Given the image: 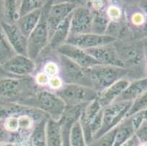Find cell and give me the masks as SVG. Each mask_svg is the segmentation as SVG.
Segmentation results:
<instances>
[{
	"instance_id": "52a82bcc",
	"label": "cell",
	"mask_w": 147,
	"mask_h": 146,
	"mask_svg": "<svg viewBox=\"0 0 147 146\" xmlns=\"http://www.w3.org/2000/svg\"><path fill=\"white\" fill-rule=\"evenodd\" d=\"M55 92L66 104L67 107L85 105L94 101L97 97V92L93 88L78 84H64Z\"/></svg>"
},
{
	"instance_id": "6da1fadb",
	"label": "cell",
	"mask_w": 147,
	"mask_h": 146,
	"mask_svg": "<svg viewBox=\"0 0 147 146\" xmlns=\"http://www.w3.org/2000/svg\"><path fill=\"white\" fill-rule=\"evenodd\" d=\"M113 45L123 67L129 72L128 80L142 78L139 72L146 71L142 39L117 40Z\"/></svg>"
},
{
	"instance_id": "cb8c5ba5",
	"label": "cell",
	"mask_w": 147,
	"mask_h": 146,
	"mask_svg": "<svg viewBox=\"0 0 147 146\" xmlns=\"http://www.w3.org/2000/svg\"><path fill=\"white\" fill-rule=\"evenodd\" d=\"M93 13V12H92ZM93 21L92 26V33L97 34H105V32L110 21L105 14V11L93 13Z\"/></svg>"
},
{
	"instance_id": "5b68a950",
	"label": "cell",
	"mask_w": 147,
	"mask_h": 146,
	"mask_svg": "<svg viewBox=\"0 0 147 146\" xmlns=\"http://www.w3.org/2000/svg\"><path fill=\"white\" fill-rule=\"evenodd\" d=\"M102 110L96 99L86 104L83 108L79 122L81 124L86 143L91 144L93 137L100 129L102 124Z\"/></svg>"
},
{
	"instance_id": "d590c367",
	"label": "cell",
	"mask_w": 147,
	"mask_h": 146,
	"mask_svg": "<svg viewBox=\"0 0 147 146\" xmlns=\"http://www.w3.org/2000/svg\"><path fill=\"white\" fill-rule=\"evenodd\" d=\"M3 121H0V145L12 143V134L5 129L3 126Z\"/></svg>"
},
{
	"instance_id": "d6a6232c",
	"label": "cell",
	"mask_w": 147,
	"mask_h": 146,
	"mask_svg": "<svg viewBox=\"0 0 147 146\" xmlns=\"http://www.w3.org/2000/svg\"><path fill=\"white\" fill-rule=\"evenodd\" d=\"M135 136L141 143L147 144V121L144 120L141 126L135 132Z\"/></svg>"
},
{
	"instance_id": "ac0fdd59",
	"label": "cell",
	"mask_w": 147,
	"mask_h": 146,
	"mask_svg": "<svg viewBox=\"0 0 147 146\" xmlns=\"http://www.w3.org/2000/svg\"><path fill=\"white\" fill-rule=\"evenodd\" d=\"M42 9L35 10L24 16H22L17 21L16 25L24 35L28 38L31 33L34 30L40 21Z\"/></svg>"
},
{
	"instance_id": "2e32d148",
	"label": "cell",
	"mask_w": 147,
	"mask_h": 146,
	"mask_svg": "<svg viewBox=\"0 0 147 146\" xmlns=\"http://www.w3.org/2000/svg\"><path fill=\"white\" fill-rule=\"evenodd\" d=\"M129 82L130 80L127 78H123L99 93L97 100L101 107L103 108L112 104L125 90V88L129 84Z\"/></svg>"
},
{
	"instance_id": "ffe728a7",
	"label": "cell",
	"mask_w": 147,
	"mask_h": 146,
	"mask_svg": "<svg viewBox=\"0 0 147 146\" xmlns=\"http://www.w3.org/2000/svg\"><path fill=\"white\" fill-rule=\"evenodd\" d=\"M21 1H2V22L16 24L20 18L19 7Z\"/></svg>"
},
{
	"instance_id": "7bdbcfd3",
	"label": "cell",
	"mask_w": 147,
	"mask_h": 146,
	"mask_svg": "<svg viewBox=\"0 0 147 146\" xmlns=\"http://www.w3.org/2000/svg\"><path fill=\"white\" fill-rule=\"evenodd\" d=\"M2 1H0V21H2Z\"/></svg>"
},
{
	"instance_id": "8d00e7d4",
	"label": "cell",
	"mask_w": 147,
	"mask_h": 146,
	"mask_svg": "<svg viewBox=\"0 0 147 146\" xmlns=\"http://www.w3.org/2000/svg\"><path fill=\"white\" fill-rule=\"evenodd\" d=\"M129 120H130V123L132 124V126H133V129H134L135 132L137 130L139 127L141 126V125L142 124V123L144 122V117H143V115L141 112H138V113H136V114L133 115V116L129 117Z\"/></svg>"
},
{
	"instance_id": "8fae6325",
	"label": "cell",
	"mask_w": 147,
	"mask_h": 146,
	"mask_svg": "<svg viewBox=\"0 0 147 146\" xmlns=\"http://www.w3.org/2000/svg\"><path fill=\"white\" fill-rule=\"evenodd\" d=\"M7 74L16 77H28L36 71V63L28 56L15 55L1 65Z\"/></svg>"
},
{
	"instance_id": "b9f144b4",
	"label": "cell",
	"mask_w": 147,
	"mask_h": 146,
	"mask_svg": "<svg viewBox=\"0 0 147 146\" xmlns=\"http://www.w3.org/2000/svg\"><path fill=\"white\" fill-rule=\"evenodd\" d=\"M141 112L142 113L144 120L147 121V110H144V111H142V112Z\"/></svg>"
},
{
	"instance_id": "7a4b0ae2",
	"label": "cell",
	"mask_w": 147,
	"mask_h": 146,
	"mask_svg": "<svg viewBox=\"0 0 147 146\" xmlns=\"http://www.w3.org/2000/svg\"><path fill=\"white\" fill-rule=\"evenodd\" d=\"M92 88L100 93L105 88L123 78H127L129 72L120 67L98 64L89 69Z\"/></svg>"
},
{
	"instance_id": "4dcf8cb0",
	"label": "cell",
	"mask_w": 147,
	"mask_h": 146,
	"mask_svg": "<svg viewBox=\"0 0 147 146\" xmlns=\"http://www.w3.org/2000/svg\"><path fill=\"white\" fill-rule=\"evenodd\" d=\"M42 72L45 73L49 78L54 76L59 75V67L57 60L56 59V61L49 60L46 61L42 67Z\"/></svg>"
},
{
	"instance_id": "603a6c76",
	"label": "cell",
	"mask_w": 147,
	"mask_h": 146,
	"mask_svg": "<svg viewBox=\"0 0 147 146\" xmlns=\"http://www.w3.org/2000/svg\"><path fill=\"white\" fill-rule=\"evenodd\" d=\"M49 118H43L34 126L29 137L33 146H46V125Z\"/></svg>"
},
{
	"instance_id": "83f0119b",
	"label": "cell",
	"mask_w": 147,
	"mask_h": 146,
	"mask_svg": "<svg viewBox=\"0 0 147 146\" xmlns=\"http://www.w3.org/2000/svg\"><path fill=\"white\" fill-rule=\"evenodd\" d=\"M147 110V92L143 94L133 102L132 105L128 111L126 118H129L133 115Z\"/></svg>"
},
{
	"instance_id": "7dc6e473",
	"label": "cell",
	"mask_w": 147,
	"mask_h": 146,
	"mask_svg": "<svg viewBox=\"0 0 147 146\" xmlns=\"http://www.w3.org/2000/svg\"></svg>"
},
{
	"instance_id": "f6af8a7d",
	"label": "cell",
	"mask_w": 147,
	"mask_h": 146,
	"mask_svg": "<svg viewBox=\"0 0 147 146\" xmlns=\"http://www.w3.org/2000/svg\"><path fill=\"white\" fill-rule=\"evenodd\" d=\"M140 146H147V144H145V143H141V145Z\"/></svg>"
},
{
	"instance_id": "5bb4252c",
	"label": "cell",
	"mask_w": 147,
	"mask_h": 146,
	"mask_svg": "<svg viewBox=\"0 0 147 146\" xmlns=\"http://www.w3.org/2000/svg\"><path fill=\"white\" fill-rule=\"evenodd\" d=\"M7 41L17 55L27 56V38L21 33L16 24L0 21Z\"/></svg>"
},
{
	"instance_id": "d4e9b609",
	"label": "cell",
	"mask_w": 147,
	"mask_h": 146,
	"mask_svg": "<svg viewBox=\"0 0 147 146\" xmlns=\"http://www.w3.org/2000/svg\"><path fill=\"white\" fill-rule=\"evenodd\" d=\"M16 53L9 44L6 35L0 24V65L14 56Z\"/></svg>"
},
{
	"instance_id": "e0dca14e",
	"label": "cell",
	"mask_w": 147,
	"mask_h": 146,
	"mask_svg": "<svg viewBox=\"0 0 147 146\" xmlns=\"http://www.w3.org/2000/svg\"><path fill=\"white\" fill-rule=\"evenodd\" d=\"M147 92V77L130 80L128 86L113 102H133Z\"/></svg>"
},
{
	"instance_id": "f546056e",
	"label": "cell",
	"mask_w": 147,
	"mask_h": 146,
	"mask_svg": "<svg viewBox=\"0 0 147 146\" xmlns=\"http://www.w3.org/2000/svg\"><path fill=\"white\" fill-rule=\"evenodd\" d=\"M116 131L117 127H115L110 132L100 137V138L94 140V143H92L91 146H113Z\"/></svg>"
},
{
	"instance_id": "30bf717a",
	"label": "cell",
	"mask_w": 147,
	"mask_h": 146,
	"mask_svg": "<svg viewBox=\"0 0 147 146\" xmlns=\"http://www.w3.org/2000/svg\"><path fill=\"white\" fill-rule=\"evenodd\" d=\"M94 14L87 5H79L72 13L69 35L92 33Z\"/></svg>"
},
{
	"instance_id": "d6986e66",
	"label": "cell",
	"mask_w": 147,
	"mask_h": 146,
	"mask_svg": "<svg viewBox=\"0 0 147 146\" xmlns=\"http://www.w3.org/2000/svg\"><path fill=\"white\" fill-rule=\"evenodd\" d=\"M71 15L67 16L63 21H61L53 32V35L49 41V48L55 50L59 46L65 43L69 35L70 19Z\"/></svg>"
},
{
	"instance_id": "74e56055",
	"label": "cell",
	"mask_w": 147,
	"mask_h": 146,
	"mask_svg": "<svg viewBox=\"0 0 147 146\" xmlns=\"http://www.w3.org/2000/svg\"><path fill=\"white\" fill-rule=\"evenodd\" d=\"M13 146H33L32 143L29 140V138L25 139V140H21L19 141H17L16 143H13Z\"/></svg>"
},
{
	"instance_id": "60d3db41",
	"label": "cell",
	"mask_w": 147,
	"mask_h": 146,
	"mask_svg": "<svg viewBox=\"0 0 147 146\" xmlns=\"http://www.w3.org/2000/svg\"><path fill=\"white\" fill-rule=\"evenodd\" d=\"M136 140V137L135 135L131 137L129 140H128L126 143H125L121 146H135V141Z\"/></svg>"
},
{
	"instance_id": "1f68e13d",
	"label": "cell",
	"mask_w": 147,
	"mask_h": 146,
	"mask_svg": "<svg viewBox=\"0 0 147 146\" xmlns=\"http://www.w3.org/2000/svg\"><path fill=\"white\" fill-rule=\"evenodd\" d=\"M3 126L5 129L10 134L16 133L18 130V116H12L4 120Z\"/></svg>"
},
{
	"instance_id": "8992f818",
	"label": "cell",
	"mask_w": 147,
	"mask_h": 146,
	"mask_svg": "<svg viewBox=\"0 0 147 146\" xmlns=\"http://www.w3.org/2000/svg\"><path fill=\"white\" fill-rule=\"evenodd\" d=\"M132 103L133 102H116L103 108L101 126L93 137V140L110 132L126 118Z\"/></svg>"
},
{
	"instance_id": "9c48e42d",
	"label": "cell",
	"mask_w": 147,
	"mask_h": 146,
	"mask_svg": "<svg viewBox=\"0 0 147 146\" xmlns=\"http://www.w3.org/2000/svg\"><path fill=\"white\" fill-rule=\"evenodd\" d=\"M78 5L76 2H63L54 4L48 2L46 24L49 31V41L59 24L73 13Z\"/></svg>"
},
{
	"instance_id": "4316f807",
	"label": "cell",
	"mask_w": 147,
	"mask_h": 146,
	"mask_svg": "<svg viewBox=\"0 0 147 146\" xmlns=\"http://www.w3.org/2000/svg\"><path fill=\"white\" fill-rule=\"evenodd\" d=\"M70 146H86V140L79 120L73 124L69 132Z\"/></svg>"
},
{
	"instance_id": "f35d334b",
	"label": "cell",
	"mask_w": 147,
	"mask_h": 146,
	"mask_svg": "<svg viewBox=\"0 0 147 146\" xmlns=\"http://www.w3.org/2000/svg\"><path fill=\"white\" fill-rule=\"evenodd\" d=\"M142 42H143V46H144V57H145L146 69V72H147V37L142 38Z\"/></svg>"
},
{
	"instance_id": "836d02e7",
	"label": "cell",
	"mask_w": 147,
	"mask_h": 146,
	"mask_svg": "<svg viewBox=\"0 0 147 146\" xmlns=\"http://www.w3.org/2000/svg\"><path fill=\"white\" fill-rule=\"evenodd\" d=\"M64 84L65 83L61 77L59 75H57L49 78L47 87H49V89H50L52 92H57L63 86Z\"/></svg>"
},
{
	"instance_id": "7402d4cb",
	"label": "cell",
	"mask_w": 147,
	"mask_h": 146,
	"mask_svg": "<svg viewBox=\"0 0 147 146\" xmlns=\"http://www.w3.org/2000/svg\"><path fill=\"white\" fill-rule=\"evenodd\" d=\"M29 108L31 107L20 103L0 101V120H4L12 116H18Z\"/></svg>"
},
{
	"instance_id": "4fadbf2b",
	"label": "cell",
	"mask_w": 147,
	"mask_h": 146,
	"mask_svg": "<svg viewBox=\"0 0 147 146\" xmlns=\"http://www.w3.org/2000/svg\"><path fill=\"white\" fill-rule=\"evenodd\" d=\"M55 51L59 54L69 59L85 69H89L100 64L92 56H89L86 50L69 44L64 43L59 46Z\"/></svg>"
},
{
	"instance_id": "bcb514c9",
	"label": "cell",
	"mask_w": 147,
	"mask_h": 146,
	"mask_svg": "<svg viewBox=\"0 0 147 146\" xmlns=\"http://www.w3.org/2000/svg\"><path fill=\"white\" fill-rule=\"evenodd\" d=\"M0 121H2V120H0Z\"/></svg>"
},
{
	"instance_id": "3957f363",
	"label": "cell",
	"mask_w": 147,
	"mask_h": 146,
	"mask_svg": "<svg viewBox=\"0 0 147 146\" xmlns=\"http://www.w3.org/2000/svg\"><path fill=\"white\" fill-rule=\"evenodd\" d=\"M32 106L40 110L56 121L61 120L67 109L65 102L55 92L47 88H40L36 92Z\"/></svg>"
},
{
	"instance_id": "f1b7e54d",
	"label": "cell",
	"mask_w": 147,
	"mask_h": 146,
	"mask_svg": "<svg viewBox=\"0 0 147 146\" xmlns=\"http://www.w3.org/2000/svg\"><path fill=\"white\" fill-rule=\"evenodd\" d=\"M105 14L110 21H117L123 17L124 11L117 4L110 3L106 7Z\"/></svg>"
},
{
	"instance_id": "ee69618b",
	"label": "cell",
	"mask_w": 147,
	"mask_h": 146,
	"mask_svg": "<svg viewBox=\"0 0 147 146\" xmlns=\"http://www.w3.org/2000/svg\"><path fill=\"white\" fill-rule=\"evenodd\" d=\"M0 146H13V143H5V144L1 145H0Z\"/></svg>"
},
{
	"instance_id": "ba28073f",
	"label": "cell",
	"mask_w": 147,
	"mask_h": 146,
	"mask_svg": "<svg viewBox=\"0 0 147 146\" xmlns=\"http://www.w3.org/2000/svg\"><path fill=\"white\" fill-rule=\"evenodd\" d=\"M48 2L43 7L39 24L27 38V56L34 61H37L41 53L49 46V31L46 24Z\"/></svg>"
},
{
	"instance_id": "7c38bea8",
	"label": "cell",
	"mask_w": 147,
	"mask_h": 146,
	"mask_svg": "<svg viewBox=\"0 0 147 146\" xmlns=\"http://www.w3.org/2000/svg\"><path fill=\"white\" fill-rule=\"evenodd\" d=\"M117 41V39L106 34H97L94 33L69 35L65 43L74 45L81 48L83 50H87L90 48L102 46L113 43Z\"/></svg>"
},
{
	"instance_id": "ab89813d",
	"label": "cell",
	"mask_w": 147,
	"mask_h": 146,
	"mask_svg": "<svg viewBox=\"0 0 147 146\" xmlns=\"http://www.w3.org/2000/svg\"><path fill=\"white\" fill-rule=\"evenodd\" d=\"M138 6L141 9L143 13H144L147 19V1H141V2H139Z\"/></svg>"
},
{
	"instance_id": "9a60e30c",
	"label": "cell",
	"mask_w": 147,
	"mask_h": 146,
	"mask_svg": "<svg viewBox=\"0 0 147 146\" xmlns=\"http://www.w3.org/2000/svg\"><path fill=\"white\" fill-rule=\"evenodd\" d=\"M85 50L100 64L123 67L122 64L118 57L113 42Z\"/></svg>"
},
{
	"instance_id": "44dd1931",
	"label": "cell",
	"mask_w": 147,
	"mask_h": 146,
	"mask_svg": "<svg viewBox=\"0 0 147 146\" xmlns=\"http://www.w3.org/2000/svg\"><path fill=\"white\" fill-rule=\"evenodd\" d=\"M46 145L63 146L59 121L49 118L46 125Z\"/></svg>"
},
{
	"instance_id": "e575fe53",
	"label": "cell",
	"mask_w": 147,
	"mask_h": 146,
	"mask_svg": "<svg viewBox=\"0 0 147 146\" xmlns=\"http://www.w3.org/2000/svg\"><path fill=\"white\" fill-rule=\"evenodd\" d=\"M33 78H34L36 85L39 88H47L49 77L45 73H43L42 71L37 72Z\"/></svg>"
},
{
	"instance_id": "484cf974",
	"label": "cell",
	"mask_w": 147,
	"mask_h": 146,
	"mask_svg": "<svg viewBox=\"0 0 147 146\" xmlns=\"http://www.w3.org/2000/svg\"><path fill=\"white\" fill-rule=\"evenodd\" d=\"M47 1L40 0H23L21 1L19 7L20 18L35 10L42 9L47 4Z\"/></svg>"
},
{
	"instance_id": "277c9868",
	"label": "cell",
	"mask_w": 147,
	"mask_h": 146,
	"mask_svg": "<svg viewBox=\"0 0 147 146\" xmlns=\"http://www.w3.org/2000/svg\"><path fill=\"white\" fill-rule=\"evenodd\" d=\"M57 53V52H56ZM59 76L65 84H78L92 88L89 69H85L69 59L57 53Z\"/></svg>"
}]
</instances>
